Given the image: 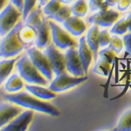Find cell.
<instances>
[{"mask_svg":"<svg viewBox=\"0 0 131 131\" xmlns=\"http://www.w3.org/2000/svg\"><path fill=\"white\" fill-rule=\"evenodd\" d=\"M88 80V77L81 76V77H76V76L70 75L65 73L56 75V77L51 81L49 85V89L54 93H60L67 91L70 88L77 86L83 83Z\"/></svg>","mask_w":131,"mask_h":131,"instance_id":"7","label":"cell"},{"mask_svg":"<svg viewBox=\"0 0 131 131\" xmlns=\"http://www.w3.org/2000/svg\"><path fill=\"white\" fill-rule=\"evenodd\" d=\"M131 5V0H117V8L121 12H124Z\"/></svg>","mask_w":131,"mask_h":131,"instance_id":"33","label":"cell"},{"mask_svg":"<svg viewBox=\"0 0 131 131\" xmlns=\"http://www.w3.org/2000/svg\"><path fill=\"white\" fill-rule=\"evenodd\" d=\"M27 92H29L32 95L43 101H49L56 97V94L50 90L49 88H44V86L36 85V84H28L25 86Z\"/></svg>","mask_w":131,"mask_h":131,"instance_id":"17","label":"cell"},{"mask_svg":"<svg viewBox=\"0 0 131 131\" xmlns=\"http://www.w3.org/2000/svg\"><path fill=\"white\" fill-rule=\"evenodd\" d=\"M33 116V110L28 109L22 111L1 129L5 131H25L28 128V126L32 121Z\"/></svg>","mask_w":131,"mask_h":131,"instance_id":"11","label":"cell"},{"mask_svg":"<svg viewBox=\"0 0 131 131\" xmlns=\"http://www.w3.org/2000/svg\"><path fill=\"white\" fill-rule=\"evenodd\" d=\"M120 13L114 10H99L88 18V23L99 27H110L119 19Z\"/></svg>","mask_w":131,"mask_h":131,"instance_id":"10","label":"cell"},{"mask_svg":"<svg viewBox=\"0 0 131 131\" xmlns=\"http://www.w3.org/2000/svg\"><path fill=\"white\" fill-rule=\"evenodd\" d=\"M116 131H131V109L126 111L120 118L117 126L115 128Z\"/></svg>","mask_w":131,"mask_h":131,"instance_id":"23","label":"cell"},{"mask_svg":"<svg viewBox=\"0 0 131 131\" xmlns=\"http://www.w3.org/2000/svg\"><path fill=\"white\" fill-rule=\"evenodd\" d=\"M123 40L120 37H118L117 35L112 36L110 42L108 44V47L111 48L116 54L121 53V52L123 49Z\"/></svg>","mask_w":131,"mask_h":131,"instance_id":"28","label":"cell"},{"mask_svg":"<svg viewBox=\"0 0 131 131\" xmlns=\"http://www.w3.org/2000/svg\"><path fill=\"white\" fill-rule=\"evenodd\" d=\"M99 34H100V28L98 25H93L91 28L88 31L86 36V43L90 49L92 50L94 54V60L96 62L99 59L98 53L100 51V41H99Z\"/></svg>","mask_w":131,"mask_h":131,"instance_id":"16","label":"cell"},{"mask_svg":"<svg viewBox=\"0 0 131 131\" xmlns=\"http://www.w3.org/2000/svg\"><path fill=\"white\" fill-rule=\"evenodd\" d=\"M65 59L66 70L71 75L76 76V77H81L86 75L77 47H71L67 49Z\"/></svg>","mask_w":131,"mask_h":131,"instance_id":"9","label":"cell"},{"mask_svg":"<svg viewBox=\"0 0 131 131\" xmlns=\"http://www.w3.org/2000/svg\"><path fill=\"white\" fill-rule=\"evenodd\" d=\"M110 68H111V64H109L108 62H107V61L103 60L98 59V60L95 63V66L93 68V72L94 73H97V74L107 76L108 74L109 71H110Z\"/></svg>","mask_w":131,"mask_h":131,"instance_id":"25","label":"cell"},{"mask_svg":"<svg viewBox=\"0 0 131 131\" xmlns=\"http://www.w3.org/2000/svg\"><path fill=\"white\" fill-rule=\"evenodd\" d=\"M22 19V10L17 8L12 3L8 5L0 12V37H4L15 27Z\"/></svg>","mask_w":131,"mask_h":131,"instance_id":"4","label":"cell"},{"mask_svg":"<svg viewBox=\"0 0 131 131\" xmlns=\"http://www.w3.org/2000/svg\"><path fill=\"white\" fill-rule=\"evenodd\" d=\"M16 67L18 69V74L28 84H36L45 86L49 82L36 68L27 53L22 55L18 60H17Z\"/></svg>","mask_w":131,"mask_h":131,"instance_id":"3","label":"cell"},{"mask_svg":"<svg viewBox=\"0 0 131 131\" xmlns=\"http://www.w3.org/2000/svg\"><path fill=\"white\" fill-rule=\"evenodd\" d=\"M26 53L32 64L42 73V75L48 81H52L53 78V72L52 70L50 62L45 52H41V50L39 49L37 46H30L27 48Z\"/></svg>","mask_w":131,"mask_h":131,"instance_id":"5","label":"cell"},{"mask_svg":"<svg viewBox=\"0 0 131 131\" xmlns=\"http://www.w3.org/2000/svg\"><path fill=\"white\" fill-rule=\"evenodd\" d=\"M37 31V38L35 40V46L39 49H45L51 44L52 37H51V29L48 20L45 18L43 22L36 28Z\"/></svg>","mask_w":131,"mask_h":131,"instance_id":"13","label":"cell"},{"mask_svg":"<svg viewBox=\"0 0 131 131\" xmlns=\"http://www.w3.org/2000/svg\"><path fill=\"white\" fill-rule=\"evenodd\" d=\"M111 39V36L107 30L100 31L99 34V41H100V48H104L107 46H108Z\"/></svg>","mask_w":131,"mask_h":131,"instance_id":"31","label":"cell"},{"mask_svg":"<svg viewBox=\"0 0 131 131\" xmlns=\"http://www.w3.org/2000/svg\"><path fill=\"white\" fill-rule=\"evenodd\" d=\"M61 6H62V3L60 0H50L43 6L42 12H43V14L45 16L51 18L60 10Z\"/></svg>","mask_w":131,"mask_h":131,"instance_id":"22","label":"cell"},{"mask_svg":"<svg viewBox=\"0 0 131 131\" xmlns=\"http://www.w3.org/2000/svg\"><path fill=\"white\" fill-rule=\"evenodd\" d=\"M44 52L48 58L53 74L59 75L66 72V59L65 54L59 50L54 44H50L46 48H45Z\"/></svg>","mask_w":131,"mask_h":131,"instance_id":"8","label":"cell"},{"mask_svg":"<svg viewBox=\"0 0 131 131\" xmlns=\"http://www.w3.org/2000/svg\"><path fill=\"white\" fill-rule=\"evenodd\" d=\"M72 16L71 8L68 5H62L60 8V10L56 12L54 15H52L51 18H49L52 20H55L59 23H63L66 19Z\"/></svg>","mask_w":131,"mask_h":131,"instance_id":"24","label":"cell"},{"mask_svg":"<svg viewBox=\"0 0 131 131\" xmlns=\"http://www.w3.org/2000/svg\"><path fill=\"white\" fill-rule=\"evenodd\" d=\"M99 59L101 60H103L107 62H108L109 64H113L116 58V53L114 52L111 48L107 47V48H103L101 51H99V53H98Z\"/></svg>","mask_w":131,"mask_h":131,"instance_id":"27","label":"cell"},{"mask_svg":"<svg viewBox=\"0 0 131 131\" xmlns=\"http://www.w3.org/2000/svg\"><path fill=\"white\" fill-rule=\"evenodd\" d=\"M122 40H123V45L127 51V52H128L131 55V31L128 34L124 35Z\"/></svg>","mask_w":131,"mask_h":131,"instance_id":"32","label":"cell"},{"mask_svg":"<svg viewBox=\"0 0 131 131\" xmlns=\"http://www.w3.org/2000/svg\"><path fill=\"white\" fill-rule=\"evenodd\" d=\"M72 15L79 17V18H83L86 15L88 12V5L86 0H76L74 3L71 6Z\"/></svg>","mask_w":131,"mask_h":131,"instance_id":"21","label":"cell"},{"mask_svg":"<svg viewBox=\"0 0 131 131\" xmlns=\"http://www.w3.org/2000/svg\"><path fill=\"white\" fill-rule=\"evenodd\" d=\"M10 2L13 4L20 10H23V7H24V0H10Z\"/></svg>","mask_w":131,"mask_h":131,"instance_id":"34","label":"cell"},{"mask_svg":"<svg viewBox=\"0 0 131 131\" xmlns=\"http://www.w3.org/2000/svg\"><path fill=\"white\" fill-rule=\"evenodd\" d=\"M78 52H79L80 58H81L82 66H83L85 74H86L91 66V63L94 60V54L86 43L85 36H81L80 38L79 43H78Z\"/></svg>","mask_w":131,"mask_h":131,"instance_id":"14","label":"cell"},{"mask_svg":"<svg viewBox=\"0 0 131 131\" xmlns=\"http://www.w3.org/2000/svg\"><path fill=\"white\" fill-rule=\"evenodd\" d=\"M24 80L18 73H13L10 75L6 80L5 84V88L9 94H14V93L20 92L25 88Z\"/></svg>","mask_w":131,"mask_h":131,"instance_id":"19","label":"cell"},{"mask_svg":"<svg viewBox=\"0 0 131 131\" xmlns=\"http://www.w3.org/2000/svg\"><path fill=\"white\" fill-rule=\"evenodd\" d=\"M106 4L109 7H112V6H115L116 4H117V0H105Z\"/></svg>","mask_w":131,"mask_h":131,"instance_id":"36","label":"cell"},{"mask_svg":"<svg viewBox=\"0 0 131 131\" xmlns=\"http://www.w3.org/2000/svg\"><path fill=\"white\" fill-rule=\"evenodd\" d=\"M18 37L25 48H28L31 46V44L35 43L37 38V31L34 27L31 25L23 24L18 31Z\"/></svg>","mask_w":131,"mask_h":131,"instance_id":"18","label":"cell"},{"mask_svg":"<svg viewBox=\"0 0 131 131\" xmlns=\"http://www.w3.org/2000/svg\"><path fill=\"white\" fill-rule=\"evenodd\" d=\"M4 98L5 100L22 107H25V108L47 114L52 116L60 115V111L53 105L37 98L29 92H18L14 93V94H7L4 95Z\"/></svg>","mask_w":131,"mask_h":131,"instance_id":"1","label":"cell"},{"mask_svg":"<svg viewBox=\"0 0 131 131\" xmlns=\"http://www.w3.org/2000/svg\"><path fill=\"white\" fill-rule=\"evenodd\" d=\"M127 22H128V31H131V12L128 15V17L126 18Z\"/></svg>","mask_w":131,"mask_h":131,"instance_id":"37","label":"cell"},{"mask_svg":"<svg viewBox=\"0 0 131 131\" xmlns=\"http://www.w3.org/2000/svg\"><path fill=\"white\" fill-rule=\"evenodd\" d=\"M51 29V37L54 46L60 50H67L71 47H77L78 43L67 31L62 29L52 20L48 21Z\"/></svg>","mask_w":131,"mask_h":131,"instance_id":"6","label":"cell"},{"mask_svg":"<svg viewBox=\"0 0 131 131\" xmlns=\"http://www.w3.org/2000/svg\"><path fill=\"white\" fill-rule=\"evenodd\" d=\"M38 1H39V6L42 7V6L45 5L48 1H50V0H38Z\"/></svg>","mask_w":131,"mask_h":131,"instance_id":"38","label":"cell"},{"mask_svg":"<svg viewBox=\"0 0 131 131\" xmlns=\"http://www.w3.org/2000/svg\"><path fill=\"white\" fill-rule=\"evenodd\" d=\"M23 20L21 19L12 31L1 38L0 40V58L10 59L15 58L22 52L25 46L20 41L18 37V31L23 25Z\"/></svg>","mask_w":131,"mask_h":131,"instance_id":"2","label":"cell"},{"mask_svg":"<svg viewBox=\"0 0 131 131\" xmlns=\"http://www.w3.org/2000/svg\"><path fill=\"white\" fill-rule=\"evenodd\" d=\"M38 0H24V7L22 10V20H25L27 15L35 8Z\"/></svg>","mask_w":131,"mask_h":131,"instance_id":"30","label":"cell"},{"mask_svg":"<svg viewBox=\"0 0 131 131\" xmlns=\"http://www.w3.org/2000/svg\"><path fill=\"white\" fill-rule=\"evenodd\" d=\"M16 58L3 59L2 60H0V86L10 75L16 64Z\"/></svg>","mask_w":131,"mask_h":131,"instance_id":"20","label":"cell"},{"mask_svg":"<svg viewBox=\"0 0 131 131\" xmlns=\"http://www.w3.org/2000/svg\"><path fill=\"white\" fill-rule=\"evenodd\" d=\"M62 4H65V5H67V4H70L72 2H73L74 0H60Z\"/></svg>","mask_w":131,"mask_h":131,"instance_id":"39","label":"cell"},{"mask_svg":"<svg viewBox=\"0 0 131 131\" xmlns=\"http://www.w3.org/2000/svg\"><path fill=\"white\" fill-rule=\"evenodd\" d=\"M128 31V22L126 18H121L113 25L110 32L115 35H123Z\"/></svg>","mask_w":131,"mask_h":131,"instance_id":"26","label":"cell"},{"mask_svg":"<svg viewBox=\"0 0 131 131\" xmlns=\"http://www.w3.org/2000/svg\"><path fill=\"white\" fill-rule=\"evenodd\" d=\"M88 8L91 12H95L99 10H107L109 6L106 4L105 0H89Z\"/></svg>","mask_w":131,"mask_h":131,"instance_id":"29","label":"cell"},{"mask_svg":"<svg viewBox=\"0 0 131 131\" xmlns=\"http://www.w3.org/2000/svg\"><path fill=\"white\" fill-rule=\"evenodd\" d=\"M22 111V107L8 101L7 102H0V129Z\"/></svg>","mask_w":131,"mask_h":131,"instance_id":"12","label":"cell"},{"mask_svg":"<svg viewBox=\"0 0 131 131\" xmlns=\"http://www.w3.org/2000/svg\"><path fill=\"white\" fill-rule=\"evenodd\" d=\"M10 0H0V12L8 5Z\"/></svg>","mask_w":131,"mask_h":131,"instance_id":"35","label":"cell"},{"mask_svg":"<svg viewBox=\"0 0 131 131\" xmlns=\"http://www.w3.org/2000/svg\"><path fill=\"white\" fill-rule=\"evenodd\" d=\"M64 28L73 36L80 37L86 31V25L81 18L76 16H70L62 23Z\"/></svg>","mask_w":131,"mask_h":131,"instance_id":"15","label":"cell"}]
</instances>
